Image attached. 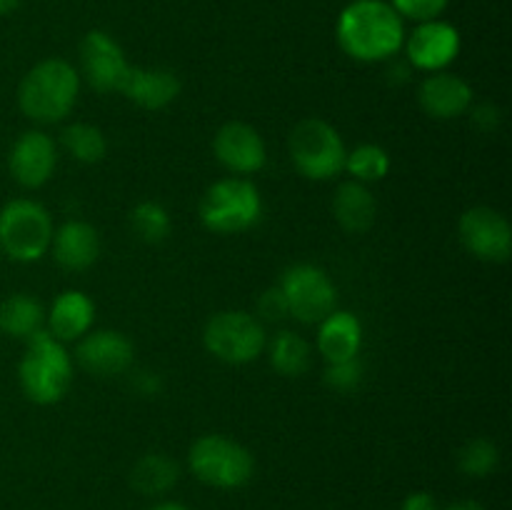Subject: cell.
I'll return each mask as SVG.
<instances>
[{
	"mask_svg": "<svg viewBox=\"0 0 512 510\" xmlns=\"http://www.w3.org/2000/svg\"><path fill=\"white\" fill-rule=\"evenodd\" d=\"M405 20L388 0H353L335 23L340 50L358 63H383L405 43Z\"/></svg>",
	"mask_w": 512,
	"mask_h": 510,
	"instance_id": "6da1fadb",
	"label": "cell"
},
{
	"mask_svg": "<svg viewBox=\"0 0 512 510\" xmlns=\"http://www.w3.org/2000/svg\"><path fill=\"white\" fill-rule=\"evenodd\" d=\"M80 93V73L63 58L40 60L25 73L18 105L25 118L40 125L60 123L73 110Z\"/></svg>",
	"mask_w": 512,
	"mask_h": 510,
	"instance_id": "7a4b0ae2",
	"label": "cell"
},
{
	"mask_svg": "<svg viewBox=\"0 0 512 510\" xmlns=\"http://www.w3.org/2000/svg\"><path fill=\"white\" fill-rule=\"evenodd\" d=\"M18 380L30 403L53 405L63 400L73 383V363L65 345L48 330L30 335L18 365Z\"/></svg>",
	"mask_w": 512,
	"mask_h": 510,
	"instance_id": "3957f363",
	"label": "cell"
},
{
	"mask_svg": "<svg viewBox=\"0 0 512 510\" xmlns=\"http://www.w3.org/2000/svg\"><path fill=\"white\" fill-rule=\"evenodd\" d=\"M53 218L40 203L15 198L0 208V255L15 263H35L53 243Z\"/></svg>",
	"mask_w": 512,
	"mask_h": 510,
	"instance_id": "277c9868",
	"label": "cell"
},
{
	"mask_svg": "<svg viewBox=\"0 0 512 510\" xmlns=\"http://www.w3.org/2000/svg\"><path fill=\"white\" fill-rule=\"evenodd\" d=\"M263 218L260 190L245 178H223L205 190L200 200V220L218 235L245 233Z\"/></svg>",
	"mask_w": 512,
	"mask_h": 510,
	"instance_id": "5b68a950",
	"label": "cell"
},
{
	"mask_svg": "<svg viewBox=\"0 0 512 510\" xmlns=\"http://www.w3.org/2000/svg\"><path fill=\"white\" fill-rule=\"evenodd\" d=\"M188 463L200 483L218 490L243 488L255 473L253 453L225 435H200L190 445Z\"/></svg>",
	"mask_w": 512,
	"mask_h": 510,
	"instance_id": "8992f818",
	"label": "cell"
},
{
	"mask_svg": "<svg viewBox=\"0 0 512 510\" xmlns=\"http://www.w3.org/2000/svg\"><path fill=\"white\" fill-rule=\"evenodd\" d=\"M290 160L295 170L310 180H330L345 168L343 138L330 123L320 118H305L290 133Z\"/></svg>",
	"mask_w": 512,
	"mask_h": 510,
	"instance_id": "52a82bcc",
	"label": "cell"
},
{
	"mask_svg": "<svg viewBox=\"0 0 512 510\" xmlns=\"http://www.w3.org/2000/svg\"><path fill=\"white\" fill-rule=\"evenodd\" d=\"M203 343L213 358L228 365L253 363L268 345L263 323L245 310H223L205 323Z\"/></svg>",
	"mask_w": 512,
	"mask_h": 510,
	"instance_id": "ba28073f",
	"label": "cell"
},
{
	"mask_svg": "<svg viewBox=\"0 0 512 510\" xmlns=\"http://www.w3.org/2000/svg\"><path fill=\"white\" fill-rule=\"evenodd\" d=\"M280 293H283L288 315L305 325H318L328 318L333 310H338V288L330 280L323 268L313 263L290 265L280 280Z\"/></svg>",
	"mask_w": 512,
	"mask_h": 510,
	"instance_id": "9c48e42d",
	"label": "cell"
},
{
	"mask_svg": "<svg viewBox=\"0 0 512 510\" xmlns=\"http://www.w3.org/2000/svg\"><path fill=\"white\" fill-rule=\"evenodd\" d=\"M460 243L473 258L485 263H505L512 253V228L503 213L478 205L465 210L458 223Z\"/></svg>",
	"mask_w": 512,
	"mask_h": 510,
	"instance_id": "30bf717a",
	"label": "cell"
},
{
	"mask_svg": "<svg viewBox=\"0 0 512 510\" xmlns=\"http://www.w3.org/2000/svg\"><path fill=\"white\" fill-rule=\"evenodd\" d=\"M458 28L448 20H425L413 28V33L405 35V53L413 68L425 70V73H438L445 70L460 53Z\"/></svg>",
	"mask_w": 512,
	"mask_h": 510,
	"instance_id": "8fae6325",
	"label": "cell"
},
{
	"mask_svg": "<svg viewBox=\"0 0 512 510\" xmlns=\"http://www.w3.org/2000/svg\"><path fill=\"white\" fill-rule=\"evenodd\" d=\"M128 68L130 65L125 60L123 48L113 35H108L105 30L85 33L83 43H80V70L90 88H95L98 93L120 90Z\"/></svg>",
	"mask_w": 512,
	"mask_h": 510,
	"instance_id": "7c38bea8",
	"label": "cell"
},
{
	"mask_svg": "<svg viewBox=\"0 0 512 510\" xmlns=\"http://www.w3.org/2000/svg\"><path fill=\"white\" fill-rule=\"evenodd\" d=\"M58 165V145L43 130H25L8 153V170L23 188H40L48 183Z\"/></svg>",
	"mask_w": 512,
	"mask_h": 510,
	"instance_id": "4fadbf2b",
	"label": "cell"
},
{
	"mask_svg": "<svg viewBox=\"0 0 512 510\" xmlns=\"http://www.w3.org/2000/svg\"><path fill=\"white\" fill-rule=\"evenodd\" d=\"M215 158L220 160L225 170L235 175H253L265 165V143L258 130L248 123H225L215 133L213 140Z\"/></svg>",
	"mask_w": 512,
	"mask_h": 510,
	"instance_id": "5bb4252c",
	"label": "cell"
},
{
	"mask_svg": "<svg viewBox=\"0 0 512 510\" xmlns=\"http://www.w3.org/2000/svg\"><path fill=\"white\" fill-rule=\"evenodd\" d=\"M75 358L88 373L110 378L125 373L133 365V345L118 330H95L80 338Z\"/></svg>",
	"mask_w": 512,
	"mask_h": 510,
	"instance_id": "9a60e30c",
	"label": "cell"
},
{
	"mask_svg": "<svg viewBox=\"0 0 512 510\" xmlns=\"http://www.w3.org/2000/svg\"><path fill=\"white\" fill-rule=\"evenodd\" d=\"M418 100L420 108L430 118L453 120L470 110V105H473V88L460 75L448 73V70H438V73H430L420 83Z\"/></svg>",
	"mask_w": 512,
	"mask_h": 510,
	"instance_id": "2e32d148",
	"label": "cell"
},
{
	"mask_svg": "<svg viewBox=\"0 0 512 510\" xmlns=\"http://www.w3.org/2000/svg\"><path fill=\"white\" fill-rule=\"evenodd\" d=\"M120 93L143 110H163L180 95V78L168 68H133L120 83Z\"/></svg>",
	"mask_w": 512,
	"mask_h": 510,
	"instance_id": "e0dca14e",
	"label": "cell"
},
{
	"mask_svg": "<svg viewBox=\"0 0 512 510\" xmlns=\"http://www.w3.org/2000/svg\"><path fill=\"white\" fill-rule=\"evenodd\" d=\"M55 263L65 270H85L98 260L100 235L85 220H68L53 233Z\"/></svg>",
	"mask_w": 512,
	"mask_h": 510,
	"instance_id": "ac0fdd59",
	"label": "cell"
},
{
	"mask_svg": "<svg viewBox=\"0 0 512 510\" xmlns=\"http://www.w3.org/2000/svg\"><path fill=\"white\" fill-rule=\"evenodd\" d=\"M95 320V305L83 290H65L50 305L45 323L48 333L58 338L60 343L80 340L85 333H90V325Z\"/></svg>",
	"mask_w": 512,
	"mask_h": 510,
	"instance_id": "d6986e66",
	"label": "cell"
},
{
	"mask_svg": "<svg viewBox=\"0 0 512 510\" xmlns=\"http://www.w3.org/2000/svg\"><path fill=\"white\" fill-rule=\"evenodd\" d=\"M363 345V325L348 310H333L318 323V350L325 363L358 358Z\"/></svg>",
	"mask_w": 512,
	"mask_h": 510,
	"instance_id": "ffe728a7",
	"label": "cell"
},
{
	"mask_svg": "<svg viewBox=\"0 0 512 510\" xmlns=\"http://www.w3.org/2000/svg\"><path fill=\"white\" fill-rule=\"evenodd\" d=\"M333 215L340 223V228L348 233H365L373 228L375 215H378V203L368 185L358 180H345L333 198Z\"/></svg>",
	"mask_w": 512,
	"mask_h": 510,
	"instance_id": "44dd1931",
	"label": "cell"
},
{
	"mask_svg": "<svg viewBox=\"0 0 512 510\" xmlns=\"http://www.w3.org/2000/svg\"><path fill=\"white\" fill-rule=\"evenodd\" d=\"M45 325V310L33 295L13 293L0 300V333L8 338L28 340Z\"/></svg>",
	"mask_w": 512,
	"mask_h": 510,
	"instance_id": "7402d4cb",
	"label": "cell"
},
{
	"mask_svg": "<svg viewBox=\"0 0 512 510\" xmlns=\"http://www.w3.org/2000/svg\"><path fill=\"white\" fill-rule=\"evenodd\" d=\"M180 478V468L173 458L163 453H148L133 465L130 470V485L138 490L140 495H163L170 488H175Z\"/></svg>",
	"mask_w": 512,
	"mask_h": 510,
	"instance_id": "603a6c76",
	"label": "cell"
},
{
	"mask_svg": "<svg viewBox=\"0 0 512 510\" xmlns=\"http://www.w3.org/2000/svg\"><path fill=\"white\" fill-rule=\"evenodd\" d=\"M270 353V365L275 373L285 375V378H300L305 370L310 368V345L308 340L300 338L298 333L283 330L273 338V343L265 345Z\"/></svg>",
	"mask_w": 512,
	"mask_h": 510,
	"instance_id": "cb8c5ba5",
	"label": "cell"
},
{
	"mask_svg": "<svg viewBox=\"0 0 512 510\" xmlns=\"http://www.w3.org/2000/svg\"><path fill=\"white\" fill-rule=\"evenodd\" d=\"M60 143L68 150V155H73L78 163L93 165L100 163L108 153V143H105L103 130L95 128L90 123H73L60 133Z\"/></svg>",
	"mask_w": 512,
	"mask_h": 510,
	"instance_id": "d4e9b609",
	"label": "cell"
},
{
	"mask_svg": "<svg viewBox=\"0 0 512 510\" xmlns=\"http://www.w3.org/2000/svg\"><path fill=\"white\" fill-rule=\"evenodd\" d=\"M350 173V178L358 180V183H378L388 175L390 170V155L383 145L375 143H363L358 148L350 150L345 155V168Z\"/></svg>",
	"mask_w": 512,
	"mask_h": 510,
	"instance_id": "484cf974",
	"label": "cell"
},
{
	"mask_svg": "<svg viewBox=\"0 0 512 510\" xmlns=\"http://www.w3.org/2000/svg\"><path fill=\"white\" fill-rule=\"evenodd\" d=\"M130 225H133L135 235H138L143 243H163L170 233V215L155 200H143L133 208L130 213Z\"/></svg>",
	"mask_w": 512,
	"mask_h": 510,
	"instance_id": "4316f807",
	"label": "cell"
},
{
	"mask_svg": "<svg viewBox=\"0 0 512 510\" xmlns=\"http://www.w3.org/2000/svg\"><path fill=\"white\" fill-rule=\"evenodd\" d=\"M500 465V450L493 440L488 438H473L460 448L458 453V468L468 478H485V475L495 473Z\"/></svg>",
	"mask_w": 512,
	"mask_h": 510,
	"instance_id": "83f0119b",
	"label": "cell"
},
{
	"mask_svg": "<svg viewBox=\"0 0 512 510\" xmlns=\"http://www.w3.org/2000/svg\"><path fill=\"white\" fill-rule=\"evenodd\" d=\"M363 383V365L358 358L340 360V363H328L325 368V385L335 393H355Z\"/></svg>",
	"mask_w": 512,
	"mask_h": 510,
	"instance_id": "f1b7e54d",
	"label": "cell"
},
{
	"mask_svg": "<svg viewBox=\"0 0 512 510\" xmlns=\"http://www.w3.org/2000/svg\"><path fill=\"white\" fill-rule=\"evenodd\" d=\"M395 8V13L403 20H413V23H425V20H435L445 13L450 0H388Z\"/></svg>",
	"mask_w": 512,
	"mask_h": 510,
	"instance_id": "f546056e",
	"label": "cell"
},
{
	"mask_svg": "<svg viewBox=\"0 0 512 510\" xmlns=\"http://www.w3.org/2000/svg\"><path fill=\"white\" fill-rule=\"evenodd\" d=\"M258 313H260V318L273 320V323L288 318V305H285V298H283V293H280L278 285H275V288H268L263 295H260Z\"/></svg>",
	"mask_w": 512,
	"mask_h": 510,
	"instance_id": "4dcf8cb0",
	"label": "cell"
},
{
	"mask_svg": "<svg viewBox=\"0 0 512 510\" xmlns=\"http://www.w3.org/2000/svg\"><path fill=\"white\" fill-rule=\"evenodd\" d=\"M473 123L475 128H480L483 133H493V130L500 128V120H503V115H500V110L495 108V105L490 103H483L478 105V108H473Z\"/></svg>",
	"mask_w": 512,
	"mask_h": 510,
	"instance_id": "1f68e13d",
	"label": "cell"
},
{
	"mask_svg": "<svg viewBox=\"0 0 512 510\" xmlns=\"http://www.w3.org/2000/svg\"><path fill=\"white\" fill-rule=\"evenodd\" d=\"M400 510H438V503H435V498L430 493L418 490V493H410L403 500V508Z\"/></svg>",
	"mask_w": 512,
	"mask_h": 510,
	"instance_id": "d6a6232c",
	"label": "cell"
},
{
	"mask_svg": "<svg viewBox=\"0 0 512 510\" xmlns=\"http://www.w3.org/2000/svg\"><path fill=\"white\" fill-rule=\"evenodd\" d=\"M135 388L143 395H155L160 390V380L155 373H140L138 380H135Z\"/></svg>",
	"mask_w": 512,
	"mask_h": 510,
	"instance_id": "836d02e7",
	"label": "cell"
},
{
	"mask_svg": "<svg viewBox=\"0 0 512 510\" xmlns=\"http://www.w3.org/2000/svg\"><path fill=\"white\" fill-rule=\"evenodd\" d=\"M445 510H485L478 500H458V503L448 505Z\"/></svg>",
	"mask_w": 512,
	"mask_h": 510,
	"instance_id": "e575fe53",
	"label": "cell"
},
{
	"mask_svg": "<svg viewBox=\"0 0 512 510\" xmlns=\"http://www.w3.org/2000/svg\"><path fill=\"white\" fill-rule=\"evenodd\" d=\"M20 5V0H0V15H8L13 13L15 8Z\"/></svg>",
	"mask_w": 512,
	"mask_h": 510,
	"instance_id": "d590c367",
	"label": "cell"
},
{
	"mask_svg": "<svg viewBox=\"0 0 512 510\" xmlns=\"http://www.w3.org/2000/svg\"><path fill=\"white\" fill-rule=\"evenodd\" d=\"M150 510H190V508H185L183 503H158V505H153Z\"/></svg>",
	"mask_w": 512,
	"mask_h": 510,
	"instance_id": "8d00e7d4",
	"label": "cell"
}]
</instances>
